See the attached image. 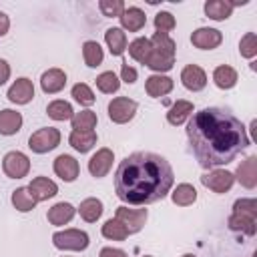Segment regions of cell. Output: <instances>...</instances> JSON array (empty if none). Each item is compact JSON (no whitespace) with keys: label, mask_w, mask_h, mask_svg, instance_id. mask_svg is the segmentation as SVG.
<instances>
[{"label":"cell","mask_w":257,"mask_h":257,"mask_svg":"<svg viewBox=\"0 0 257 257\" xmlns=\"http://www.w3.org/2000/svg\"><path fill=\"white\" fill-rule=\"evenodd\" d=\"M191 153L203 169H219L241 155L251 139L243 122L223 106H207L193 112L187 124Z\"/></svg>","instance_id":"1"},{"label":"cell","mask_w":257,"mask_h":257,"mask_svg":"<svg viewBox=\"0 0 257 257\" xmlns=\"http://www.w3.org/2000/svg\"><path fill=\"white\" fill-rule=\"evenodd\" d=\"M175 183L171 163L149 151L124 157L114 171V193L128 205H151L165 199Z\"/></svg>","instance_id":"2"},{"label":"cell","mask_w":257,"mask_h":257,"mask_svg":"<svg viewBox=\"0 0 257 257\" xmlns=\"http://www.w3.org/2000/svg\"><path fill=\"white\" fill-rule=\"evenodd\" d=\"M151 56H149V62L147 66L155 72H167L173 68L175 64V52H177V44L175 40L169 36V34H161V32H155L151 38Z\"/></svg>","instance_id":"3"},{"label":"cell","mask_w":257,"mask_h":257,"mask_svg":"<svg viewBox=\"0 0 257 257\" xmlns=\"http://www.w3.org/2000/svg\"><path fill=\"white\" fill-rule=\"evenodd\" d=\"M52 243L56 249H62V251H84L90 239H88V233L82 229H64L52 235Z\"/></svg>","instance_id":"4"},{"label":"cell","mask_w":257,"mask_h":257,"mask_svg":"<svg viewBox=\"0 0 257 257\" xmlns=\"http://www.w3.org/2000/svg\"><path fill=\"white\" fill-rule=\"evenodd\" d=\"M60 145V131L54 128V126H44V128H38L36 133L30 135L28 139V147L32 153L36 155H44L52 149H56Z\"/></svg>","instance_id":"5"},{"label":"cell","mask_w":257,"mask_h":257,"mask_svg":"<svg viewBox=\"0 0 257 257\" xmlns=\"http://www.w3.org/2000/svg\"><path fill=\"white\" fill-rule=\"evenodd\" d=\"M137 108H139L137 100H133L128 96H116L108 102V118L116 124H124L128 120H133Z\"/></svg>","instance_id":"6"},{"label":"cell","mask_w":257,"mask_h":257,"mask_svg":"<svg viewBox=\"0 0 257 257\" xmlns=\"http://www.w3.org/2000/svg\"><path fill=\"white\" fill-rule=\"evenodd\" d=\"M2 171L8 179H22L30 171V159L20 151H10L2 159Z\"/></svg>","instance_id":"7"},{"label":"cell","mask_w":257,"mask_h":257,"mask_svg":"<svg viewBox=\"0 0 257 257\" xmlns=\"http://www.w3.org/2000/svg\"><path fill=\"white\" fill-rule=\"evenodd\" d=\"M201 183L207 189H211L213 193H219L221 195V193H227L233 187L235 175L231 171H225V169H211L209 173H205L201 177Z\"/></svg>","instance_id":"8"},{"label":"cell","mask_w":257,"mask_h":257,"mask_svg":"<svg viewBox=\"0 0 257 257\" xmlns=\"http://www.w3.org/2000/svg\"><path fill=\"white\" fill-rule=\"evenodd\" d=\"M147 217H149L147 209H128V207H116V213H114V219H118V221H120V223L126 227L128 235L139 233V231L145 227Z\"/></svg>","instance_id":"9"},{"label":"cell","mask_w":257,"mask_h":257,"mask_svg":"<svg viewBox=\"0 0 257 257\" xmlns=\"http://www.w3.org/2000/svg\"><path fill=\"white\" fill-rule=\"evenodd\" d=\"M112 161H114V153L106 147L98 149L90 161H88V173L94 177V179H102L108 175V171L112 169Z\"/></svg>","instance_id":"10"},{"label":"cell","mask_w":257,"mask_h":257,"mask_svg":"<svg viewBox=\"0 0 257 257\" xmlns=\"http://www.w3.org/2000/svg\"><path fill=\"white\" fill-rule=\"evenodd\" d=\"M8 100L14 102V104H28L32 98H34V84L30 78L26 76H20L12 82V86L8 88Z\"/></svg>","instance_id":"11"},{"label":"cell","mask_w":257,"mask_h":257,"mask_svg":"<svg viewBox=\"0 0 257 257\" xmlns=\"http://www.w3.org/2000/svg\"><path fill=\"white\" fill-rule=\"evenodd\" d=\"M181 82L187 90L191 92H199L207 86V74L199 64H187L181 70Z\"/></svg>","instance_id":"12"},{"label":"cell","mask_w":257,"mask_h":257,"mask_svg":"<svg viewBox=\"0 0 257 257\" xmlns=\"http://www.w3.org/2000/svg\"><path fill=\"white\" fill-rule=\"evenodd\" d=\"M191 42H193V46H197L201 50H213L223 42V34L217 28L203 26V28H197L191 34Z\"/></svg>","instance_id":"13"},{"label":"cell","mask_w":257,"mask_h":257,"mask_svg":"<svg viewBox=\"0 0 257 257\" xmlns=\"http://www.w3.org/2000/svg\"><path fill=\"white\" fill-rule=\"evenodd\" d=\"M54 173L64 181V183H72L76 181L78 173H80V167H78V161L72 157V155H58L54 159Z\"/></svg>","instance_id":"14"},{"label":"cell","mask_w":257,"mask_h":257,"mask_svg":"<svg viewBox=\"0 0 257 257\" xmlns=\"http://www.w3.org/2000/svg\"><path fill=\"white\" fill-rule=\"evenodd\" d=\"M28 191H30V195L34 197V201L38 203V201H48V199H52V197L58 193V185H56L52 179H48V177H36V179H32V183L28 185Z\"/></svg>","instance_id":"15"},{"label":"cell","mask_w":257,"mask_h":257,"mask_svg":"<svg viewBox=\"0 0 257 257\" xmlns=\"http://www.w3.org/2000/svg\"><path fill=\"white\" fill-rule=\"evenodd\" d=\"M66 84V72L60 68H48L46 72H42L40 76V86L46 94H56L64 88Z\"/></svg>","instance_id":"16"},{"label":"cell","mask_w":257,"mask_h":257,"mask_svg":"<svg viewBox=\"0 0 257 257\" xmlns=\"http://www.w3.org/2000/svg\"><path fill=\"white\" fill-rule=\"evenodd\" d=\"M118 20H120V26H122L124 30H128V32H139V30H143L145 24H147V14H145L141 8H137V6H128V8H124V12L118 16Z\"/></svg>","instance_id":"17"},{"label":"cell","mask_w":257,"mask_h":257,"mask_svg":"<svg viewBox=\"0 0 257 257\" xmlns=\"http://www.w3.org/2000/svg\"><path fill=\"white\" fill-rule=\"evenodd\" d=\"M255 165H257V157L251 155V157H247V159L237 167L235 179H237L245 189H255V185H257V169H255Z\"/></svg>","instance_id":"18"},{"label":"cell","mask_w":257,"mask_h":257,"mask_svg":"<svg viewBox=\"0 0 257 257\" xmlns=\"http://www.w3.org/2000/svg\"><path fill=\"white\" fill-rule=\"evenodd\" d=\"M145 90L153 98H161L173 90V78L165 74H151L145 82Z\"/></svg>","instance_id":"19"},{"label":"cell","mask_w":257,"mask_h":257,"mask_svg":"<svg viewBox=\"0 0 257 257\" xmlns=\"http://www.w3.org/2000/svg\"><path fill=\"white\" fill-rule=\"evenodd\" d=\"M74 213H76V209H74L70 203L60 201V203H56V205H52V207L48 209L46 219H48V223H50V225L60 227V225L70 223V221H72V217H74Z\"/></svg>","instance_id":"20"},{"label":"cell","mask_w":257,"mask_h":257,"mask_svg":"<svg viewBox=\"0 0 257 257\" xmlns=\"http://www.w3.org/2000/svg\"><path fill=\"white\" fill-rule=\"evenodd\" d=\"M22 128V114L12 108H2L0 110V135L10 137L16 135Z\"/></svg>","instance_id":"21"},{"label":"cell","mask_w":257,"mask_h":257,"mask_svg":"<svg viewBox=\"0 0 257 257\" xmlns=\"http://www.w3.org/2000/svg\"><path fill=\"white\" fill-rule=\"evenodd\" d=\"M229 229L237 231V233H245L249 237H253L257 233V219L249 217V215H241V213H231L229 217Z\"/></svg>","instance_id":"22"},{"label":"cell","mask_w":257,"mask_h":257,"mask_svg":"<svg viewBox=\"0 0 257 257\" xmlns=\"http://www.w3.org/2000/svg\"><path fill=\"white\" fill-rule=\"evenodd\" d=\"M104 40L112 56H122V52L126 50V34L122 28H116V26L108 28L104 32Z\"/></svg>","instance_id":"23"},{"label":"cell","mask_w":257,"mask_h":257,"mask_svg":"<svg viewBox=\"0 0 257 257\" xmlns=\"http://www.w3.org/2000/svg\"><path fill=\"white\" fill-rule=\"evenodd\" d=\"M191 114H193V102L181 98V100L173 102V106L169 108V112H167V120H169V124L179 126V124H183Z\"/></svg>","instance_id":"24"},{"label":"cell","mask_w":257,"mask_h":257,"mask_svg":"<svg viewBox=\"0 0 257 257\" xmlns=\"http://www.w3.org/2000/svg\"><path fill=\"white\" fill-rule=\"evenodd\" d=\"M68 143L78 153H88L96 145V133L94 131H72L68 137Z\"/></svg>","instance_id":"25"},{"label":"cell","mask_w":257,"mask_h":257,"mask_svg":"<svg viewBox=\"0 0 257 257\" xmlns=\"http://www.w3.org/2000/svg\"><path fill=\"white\" fill-rule=\"evenodd\" d=\"M213 82L221 88V90H229L237 84V70L229 64H221L213 70Z\"/></svg>","instance_id":"26"},{"label":"cell","mask_w":257,"mask_h":257,"mask_svg":"<svg viewBox=\"0 0 257 257\" xmlns=\"http://www.w3.org/2000/svg\"><path fill=\"white\" fill-rule=\"evenodd\" d=\"M231 12H233V6L227 0H207L205 2V14L211 20H217V22L227 20L231 16Z\"/></svg>","instance_id":"27"},{"label":"cell","mask_w":257,"mask_h":257,"mask_svg":"<svg viewBox=\"0 0 257 257\" xmlns=\"http://www.w3.org/2000/svg\"><path fill=\"white\" fill-rule=\"evenodd\" d=\"M151 50H153L151 40H149V38H143V36H141V38H135V40L128 44V54H131V58L137 60V62H141V64H145V66H147V62H149Z\"/></svg>","instance_id":"28"},{"label":"cell","mask_w":257,"mask_h":257,"mask_svg":"<svg viewBox=\"0 0 257 257\" xmlns=\"http://www.w3.org/2000/svg\"><path fill=\"white\" fill-rule=\"evenodd\" d=\"M82 58H84V64L90 66V68H96L102 64L104 60V52L100 48V44L96 40H86L82 44Z\"/></svg>","instance_id":"29"},{"label":"cell","mask_w":257,"mask_h":257,"mask_svg":"<svg viewBox=\"0 0 257 257\" xmlns=\"http://www.w3.org/2000/svg\"><path fill=\"white\" fill-rule=\"evenodd\" d=\"M102 211H104V209H102V201L96 199V197L84 199V201L80 203V207H78V213H80V217H82L86 223H94L96 219H100Z\"/></svg>","instance_id":"30"},{"label":"cell","mask_w":257,"mask_h":257,"mask_svg":"<svg viewBox=\"0 0 257 257\" xmlns=\"http://www.w3.org/2000/svg\"><path fill=\"white\" fill-rule=\"evenodd\" d=\"M171 199H173V203L179 205V207H189V205H193V203L197 201V189H195L193 185H189V183H181V185H177V189L171 193Z\"/></svg>","instance_id":"31"},{"label":"cell","mask_w":257,"mask_h":257,"mask_svg":"<svg viewBox=\"0 0 257 257\" xmlns=\"http://www.w3.org/2000/svg\"><path fill=\"white\" fill-rule=\"evenodd\" d=\"M12 205H14L16 211L28 213V211H32V209L36 207V201H34V197L30 195L28 187H18V189L12 191Z\"/></svg>","instance_id":"32"},{"label":"cell","mask_w":257,"mask_h":257,"mask_svg":"<svg viewBox=\"0 0 257 257\" xmlns=\"http://www.w3.org/2000/svg\"><path fill=\"white\" fill-rule=\"evenodd\" d=\"M46 114L54 120H68L72 118L74 110H72V104L68 100H62V98H56L52 100L48 106H46Z\"/></svg>","instance_id":"33"},{"label":"cell","mask_w":257,"mask_h":257,"mask_svg":"<svg viewBox=\"0 0 257 257\" xmlns=\"http://www.w3.org/2000/svg\"><path fill=\"white\" fill-rule=\"evenodd\" d=\"M96 112L92 110H80V112H74L70 122H72V131H94L96 126Z\"/></svg>","instance_id":"34"},{"label":"cell","mask_w":257,"mask_h":257,"mask_svg":"<svg viewBox=\"0 0 257 257\" xmlns=\"http://www.w3.org/2000/svg\"><path fill=\"white\" fill-rule=\"evenodd\" d=\"M102 237H106V239H110V241H124L126 237H128V231H126V227L118 221V219H108V221H104V225H102Z\"/></svg>","instance_id":"35"},{"label":"cell","mask_w":257,"mask_h":257,"mask_svg":"<svg viewBox=\"0 0 257 257\" xmlns=\"http://www.w3.org/2000/svg\"><path fill=\"white\" fill-rule=\"evenodd\" d=\"M94 82H96V88H98L100 92H104V94H112V92H116L118 86H120V80H118V76H116L112 70L100 72Z\"/></svg>","instance_id":"36"},{"label":"cell","mask_w":257,"mask_h":257,"mask_svg":"<svg viewBox=\"0 0 257 257\" xmlns=\"http://www.w3.org/2000/svg\"><path fill=\"white\" fill-rule=\"evenodd\" d=\"M70 94H72V98H74L78 104H82V106L94 104V92H92V88H90L88 84H84V82H76V84L72 86Z\"/></svg>","instance_id":"37"},{"label":"cell","mask_w":257,"mask_h":257,"mask_svg":"<svg viewBox=\"0 0 257 257\" xmlns=\"http://www.w3.org/2000/svg\"><path fill=\"white\" fill-rule=\"evenodd\" d=\"M175 26H177V20H175V16L171 12H167V10L157 12V16H155V28H157V32L169 34Z\"/></svg>","instance_id":"38"},{"label":"cell","mask_w":257,"mask_h":257,"mask_svg":"<svg viewBox=\"0 0 257 257\" xmlns=\"http://www.w3.org/2000/svg\"><path fill=\"white\" fill-rule=\"evenodd\" d=\"M98 8H100V12H102V16H106V18H118L122 12H124V2L122 0H100L98 2Z\"/></svg>","instance_id":"39"},{"label":"cell","mask_w":257,"mask_h":257,"mask_svg":"<svg viewBox=\"0 0 257 257\" xmlns=\"http://www.w3.org/2000/svg\"><path fill=\"white\" fill-rule=\"evenodd\" d=\"M239 52L245 58H253L257 54V34L255 32H247L241 40H239Z\"/></svg>","instance_id":"40"},{"label":"cell","mask_w":257,"mask_h":257,"mask_svg":"<svg viewBox=\"0 0 257 257\" xmlns=\"http://www.w3.org/2000/svg\"><path fill=\"white\" fill-rule=\"evenodd\" d=\"M233 213H241V215H249L257 219V201L255 199H237L233 203Z\"/></svg>","instance_id":"41"},{"label":"cell","mask_w":257,"mask_h":257,"mask_svg":"<svg viewBox=\"0 0 257 257\" xmlns=\"http://www.w3.org/2000/svg\"><path fill=\"white\" fill-rule=\"evenodd\" d=\"M137 78H139V72L133 66H128L126 62L120 64V80H124L126 84H133V82H137Z\"/></svg>","instance_id":"42"},{"label":"cell","mask_w":257,"mask_h":257,"mask_svg":"<svg viewBox=\"0 0 257 257\" xmlns=\"http://www.w3.org/2000/svg\"><path fill=\"white\" fill-rule=\"evenodd\" d=\"M98 257H128V255H126V251L116 249V247H102Z\"/></svg>","instance_id":"43"},{"label":"cell","mask_w":257,"mask_h":257,"mask_svg":"<svg viewBox=\"0 0 257 257\" xmlns=\"http://www.w3.org/2000/svg\"><path fill=\"white\" fill-rule=\"evenodd\" d=\"M8 78H10V64H8L4 58H0V86H2Z\"/></svg>","instance_id":"44"},{"label":"cell","mask_w":257,"mask_h":257,"mask_svg":"<svg viewBox=\"0 0 257 257\" xmlns=\"http://www.w3.org/2000/svg\"><path fill=\"white\" fill-rule=\"evenodd\" d=\"M8 28H10V18L4 12H0V36H4L8 32Z\"/></svg>","instance_id":"45"},{"label":"cell","mask_w":257,"mask_h":257,"mask_svg":"<svg viewBox=\"0 0 257 257\" xmlns=\"http://www.w3.org/2000/svg\"><path fill=\"white\" fill-rule=\"evenodd\" d=\"M183 257H197V255H193V253H185Z\"/></svg>","instance_id":"46"},{"label":"cell","mask_w":257,"mask_h":257,"mask_svg":"<svg viewBox=\"0 0 257 257\" xmlns=\"http://www.w3.org/2000/svg\"><path fill=\"white\" fill-rule=\"evenodd\" d=\"M143 257H153V255H143Z\"/></svg>","instance_id":"47"}]
</instances>
